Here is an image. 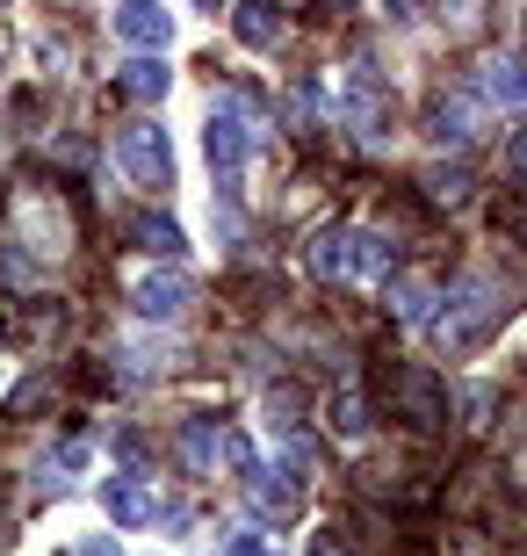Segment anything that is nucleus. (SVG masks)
Returning <instances> with one entry per match:
<instances>
[{
  "mask_svg": "<svg viewBox=\"0 0 527 556\" xmlns=\"http://www.w3.org/2000/svg\"><path fill=\"white\" fill-rule=\"evenodd\" d=\"M448 311H434V340H441L448 354H469V348H485L491 332L506 326V289L491 282V275H463V282L441 296Z\"/></svg>",
  "mask_w": 527,
  "mask_h": 556,
  "instance_id": "1",
  "label": "nucleus"
},
{
  "mask_svg": "<svg viewBox=\"0 0 527 556\" xmlns=\"http://www.w3.org/2000/svg\"><path fill=\"white\" fill-rule=\"evenodd\" d=\"M311 268L325 282H347V275H398V253H390L384 231H325L311 247Z\"/></svg>",
  "mask_w": 527,
  "mask_h": 556,
  "instance_id": "2",
  "label": "nucleus"
},
{
  "mask_svg": "<svg viewBox=\"0 0 527 556\" xmlns=\"http://www.w3.org/2000/svg\"><path fill=\"white\" fill-rule=\"evenodd\" d=\"M116 160H123V174H130L138 188H166V181H174V144H166V130H152V124L123 130Z\"/></svg>",
  "mask_w": 527,
  "mask_h": 556,
  "instance_id": "3",
  "label": "nucleus"
},
{
  "mask_svg": "<svg viewBox=\"0 0 527 556\" xmlns=\"http://www.w3.org/2000/svg\"><path fill=\"white\" fill-rule=\"evenodd\" d=\"M398 413H405L412 427H441L448 419V391L426 369H398Z\"/></svg>",
  "mask_w": 527,
  "mask_h": 556,
  "instance_id": "4",
  "label": "nucleus"
},
{
  "mask_svg": "<svg viewBox=\"0 0 527 556\" xmlns=\"http://www.w3.org/2000/svg\"><path fill=\"white\" fill-rule=\"evenodd\" d=\"M116 37L138 43V51H160V43L174 37V15H166L160 0H123L116 8Z\"/></svg>",
  "mask_w": 527,
  "mask_h": 556,
  "instance_id": "5",
  "label": "nucleus"
},
{
  "mask_svg": "<svg viewBox=\"0 0 527 556\" xmlns=\"http://www.w3.org/2000/svg\"><path fill=\"white\" fill-rule=\"evenodd\" d=\"M130 304H138V318H166V326H174V318L196 304V289H188L181 275H145V282L130 289Z\"/></svg>",
  "mask_w": 527,
  "mask_h": 556,
  "instance_id": "6",
  "label": "nucleus"
},
{
  "mask_svg": "<svg viewBox=\"0 0 527 556\" xmlns=\"http://www.w3.org/2000/svg\"><path fill=\"white\" fill-rule=\"evenodd\" d=\"M246 498H253V514H267V520H289L297 514V477H283V470H261V463H253V470H246Z\"/></svg>",
  "mask_w": 527,
  "mask_h": 556,
  "instance_id": "7",
  "label": "nucleus"
},
{
  "mask_svg": "<svg viewBox=\"0 0 527 556\" xmlns=\"http://www.w3.org/2000/svg\"><path fill=\"white\" fill-rule=\"evenodd\" d=\"M102 514L116 520V528H145L160 506H152V492H145L138 477H102Z\"/></svg>",
  "mask_w": 527,
  "mask_h": 556,
  "instance_id": "8",
  "label": "nucleus"
},
{
  "mask_svg": "<svg viewBox=\"0 0 527 556\" xmlns=\"http://www.w3.org/2000/svg\"><path fill=\"white\" fill-rule=\"evenodd\" d=\"M203 144H210V166H217V174H231V166L246 160V116H239V109H217V116H210V130H203Z\"/></svg>",
  "mask_w": 527,
  "mask_h": 556,
  "instance_id": "9",
  "label": "nucleus"
},
{
  "mask_svg": "<svg viewBox=\"0 0 527 556\" xmlns=\"http://www.w3.org/2000/svg\"><path fill=\"white\" fill-rule=\"evenodd\" d=\"M485 94L506 109V116H520V109H527V65L520 59H491L485 65Z\"/></svg>",
  "mask_w": 527,
  "mask_h": 556,
  "instance_id": "10",
  "label": "nucleus"
},
{
  "mask_svg": "<svg viewBox=\"0 0 527 556\" xmlns=\"http://www.w3.org/2000/svg\"><path fill=\"white\" fill-rule=\"evenodd\" d=\"M246 51H267V43L283 37V15H275V0H239V15H231Z\"/></svg>",
  "mask_w": 527,
  "mask_h": 556,
  "instance_id": "11",
  "label": "nucleus"
},
{
  "mask_svg": "<svg viewBox=\"0 0 527 556\" xmlns=\"http://www.w3.org/2000/svg\"><path fill=\"white\" fill-rule=\"evenodd\" d=\"M434 304H441V296H434L426 275H390V311H398V318L419 326V318H434Z\"/></svg>",
  "mask_w": 527,
  "mask_h": 556,
  "instance_id": "12",
  "label": "nucleus"
},
{
  "mask_svg": "<svg viewBox=\"0 0 527 556\" xmlns=\"http://www.w3.org/2000/svg\"><path fill=\"white\" fill-rule=\"evenodd\" d=\"M166 80H174V73H166V65L160 59H130V65H123V94H130V102H160V94H166Z\"/></svg>",
  "mask_w": 527,
  "mask_h": 556,
  "instance_id": "13",
  "label": "nucleus"
},
{
  "mask_svg": "<svg viewBox=\"0 0 527 556\" xmlns=\"http://www.w3.org/2000/svg\"><path fill=\"white\" fill-rule=\"evenodd\" d=\"M138 247L152 253V261H181L188 239H181V225H166V217H138Z\"/></svg>",
  "mask_w": 527,
  "mask_h": 556,
  "instance_id": "14",
  "label": "nucleus"
},
{
  "mask_svg": "<svg viewBox=\"0 0 527 556\" xmlns=\"http://www.w3.org/2000/svg\"><path fill=\"white\" fill-rule=\"evenodd\" d=\"M426 195H434V203H448V210H455V203H469V174H463V166H434V174H426Z\"/></svg>",
  "mask_w": 527,
  "mask_h": 556,
  "instance_id": "15",
  "label": "nucleus"
},
{
  "mask_svg": "<svg viewBox=\"0 0 527 556\" xmlns=\"http://www.w3.org/2000/svg\"><path fill=\"white\" fill-rule=\"evenodd\" d=\"M426 138H434V144H463V138H469V124H463V109H448V102H434V109H426Z\"/></svg>",
  "mask_w": 527,
  "mask_h": 556,
  "instance_id": "16",
  "label": "nucleus"
},
{
  "mask_svg": "<svg viewBox=\"0 0 527 556\" xmlns=\"http://www.w3.org/2000/svg\"><path fill=\"white\" fill-rule=\"evenodd\" d=\"M332 427H340V433H362V427H368L362 391H340V397H332Z\"/></svg>",
  "mask_w": 527,
  "mask_h": 556,
  "instance_id": "17",
  "label": "nucleus"
},
{
  "mask_svg": "<svg viewBox=\"0 0 527 556\" xmlns=\"http://www.w3.org/2000/svg\"><path fill=\"white\" fill-rule=\"evenodd\" d=\"M224 556H283V549H275V542H267L261 528H239V535L224 542Z\"/></svg>",
  "mask_w": 527,
  "mask_h": 556,
  "instance_id": "18",
  "label": "nucleus"
},
{
  "mask_svg": "<svg viewBox=\"0 0 527 556\" xmlns=\"http://www.w3.org/2000/svg\"><path fill=\"white\" fill-rule=\"evenodd\" d=\"M311 556H354V549H347V542H340V535H332V528H325V535H318V542H311Z\"/></svg>",
  "mask_w": 527,
  "mask_h": 556,
  "instance_id": "19",
  "label": "nucleus"
},
{
  "mask_svg": "<svg viewBox=\"0 0 527 556\" xmlns=\"http://www.w3.org/2000/svg\"><path fill=\"white\" fill-rule=\"evenodd\" d=\"M506 166H513V174H520V181H527V130H520V138L506 144Z\"/></svg>",
  "mask_w": 527,
  "mask_h": 556,
  "instance_id": "20",
  "label": "nucleus"
},
{
  "mask_svg": "<svg viewBox=\"0 0 527 556\" xmlns=\"http://www.w3.org/2000/svg\"><path fill=\"white\" fill-rule=\"evenodd\" d=\"M80 556H116V542H87V549Z\"/></svg>",
  "mask_w": 527,
  "mask_h": 556,
  "instance_id": "21",
  "label": "nucleus"
},
{
  "mask_svg": "<svg viewBox=\"0 0 527 556\" xmlns=\"http://www.w3.org/2000/svg\"><path fill=\"white\" fill-rule=\"evenodd\" d=\"M196 8H224V0H196Z\"/></svg>",
  "mask_w": 527,
  "mask_h": 556,
  "instance_id": "22",
  "label": "nucleus"
},
{
  "mask_svg": "<svg viewBox=\"0 0 527 556\" xmlns=\"http://www.w3.org/2000/svg\"><path fill=\"white\" fill-rule=\"evenodd\" d=\"M340 8H354V0H340Z\"/></svg>",
  "mask_w": 527,
  "mask_h": 556,
  "instance_id": "23",
  "label": "nucleus"
},
{
  "mask_svg": "<svg viewBox=\"0 0 527 556\" xmlns=\"http://www.w3.org/2000/svg\"><path fill=\"white\" fill-rule=\"evenodd\" d=\"M0 8H8V0H0Z\"/></svg>",
  "mask_w": 527,
  "mask_h": 556,
  "instance_id": "24",
  "label": "nucleus"
}]
</instances>
